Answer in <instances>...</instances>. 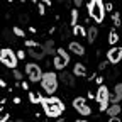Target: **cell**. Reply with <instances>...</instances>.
<instances>
[{
    "label": "cell",
    "instance_id": "cell-15",
    "mask_svg": "<svg viewBox=\"0 0 122 122\" xmlns=\"http://www.w3.org/2000/svg\"><path fill=\"white\" fill-rule=\"evenodd\" d=\"M105 112L109 114L110 117H117L120 114V105L119 103H112V105H109V109H107Z\"/></svg>",
    "mask_w": 122,
    "mask_h": 122
},
{
    "label": "cell",
    "instance_id": "cell-29",
    "mask_svg": "<svg viewBox=\"0 0 122 122\" xmlns=\"http://www.w3.org/2000/svg\"><path fill=\"white\" fill-rule=\"evenodd\" d=\"M9 120V114H4L2 117H0V122H7Z\"/></svg>",
    "mask_w": 122,
    "mask_h": 122
},
{
    "label": "cell",
    "instance_id": "cell-8",
    "mask_svg": "<svg viewBox=\"0 0 122 122\" xmlns=\"http://www.w3.org/2000/svg\"><path fill=\"white\" fill-rule=\"evenodd\" d=\"M107 61H109L110 65H117L122 61V48L115 46V48H110L107 51Z\"/></svg>",
    "mask_w": 122,
    "mask_h": 122
},
{
    "label": "cell",
    "instance_id": "cell-38",
    "mask_svg": "<svg viewBox=\"0 0 122 122\" xmlns=\"http://www.w3.org/2000/svg\"><path fill=\"white\" fill-rule=\"evenodd\" d=\"M56 122H66V120H65V119H58Z\"/></svg>",
    "mask_w": 122,
    "mask_h": 122
},
{
    "label": "cell",
    "instance_id": "cell-7",
    "mask_svg": "<svg viewBox=\"0 0 122 122\" xmlns=\"http://www.w3.org/2000/svg\"><path fill=\"white\" fill-rule=\"evenodd\" d=\"M71 103H73V109L78 112L80 115H90V114H92V109H90V105H88L86 98H83V97H76Z\"/></svg>",
    "mask_w": 122,
    "mask_h": 122
},
{
    "label": "cell",
    "instance_id": "cell-21",
    "mask_svg": "<svg viewBox=\"0 0 122 122\" xmlns=\"http://www.w3.org/2000/svg\"><path fill=\"white\" fill-rule=\"evenodd\" d=\"M53 46H54V42H53V41H46L44 49H46V53H48V54H54V53H56V51L53 49Z\"/></svg>",
    "mask_w": 122,
    "mask_h": 122
},
{
    "label": "cell",
    "instance_id": "cell-32",
    "mask_svg": "<svg viewBox=\"0 0 122 122\" xmlns=\"http://www.w3.org/2000/svg\"><path fill=\"white\" fill-rule=\"evenodd\" d=\"M105 66H107V63H105V61H102V63L98 65V70H105Z\"/></svg>",
    "mask_w": 122,
    "mask_h": 122
},
{
    "label": "cell",
    "instance_id": "cell-6",
    "mask_svg": "<svg viewBox=\"0 0 122 122\" xmlns=\"http://www.w3.org/2000/svg\"><path fill=\"white\" fill-rule=\"evenodd\" d=\"M25 75L29 76V80L32 81V83H37V81H41V78H42V70H41V66L36 65V63H27V65H25Z\"/></svg>",
    "mask_w": 122,
    "mask_h": 122
},
{
    "label": "cell",
    "instance_id": "cell-9",
    "mask_svg": "<svg viewBox=\"0 0 122 122\" xmlns=\"http://www.w3.org/2000/svg\"><path fill=\"white\" fill-rule=\"evenodd\" d=\"M27 54L32 58V59H36V61H41V59H44V56H46V49H44V46L36 44V46H32V48L27 49Z\"/></svg>",
    "mask_w": 122,
    "mask_h": 122
},
{
    "label": "cell",
    "instance_id": "cell-11",
    "mask_svg": "<svg viewBox=\"0 0 122 122\" xmlns=\"http://www.w3.org/2000/svg\"><path fill=\"white\" fill-rule=\"evenodd\" d=\"M61 83L66 86H75V75L70 71H63L61 73Z\"/></svg>",
    "mask_w": 122,
    "mask_h": 122
},
{
    "label": "cell",
    "instance_id": "cell-19",
    "mask_svg": "<svg viewBox=\"0 0 122 122\" xmlns=\"http://www.w3.org/2000/svg\"><path fill=\"white\" fill-rule=\"evenodd\" d=\"M53 65H54L56 70H63V68H66V63H65V61L61 59L59 56H56V58L53 59Z\"/></svg>",
    "mask_w": 122,
    "mask_h": 122
},
{
    "label": "cell",
    "instance_id": "cell-16",
    "mask_svg": "<svg viewBox=\"0 0 122 122\" xmlns=\"http://www.w3.org/2000/svg\"><path fill=\"white\" fill-rule=\"evenodd\" d=\"M42 98H44V97L39 93V92H29V100L32 102V103H41Z\"/></svg>",
    "mask_w": 122,
    "mask_h": 122
},
{
    "label": "cell",
    "instance_id": "cell-17",
    "mask_svg": "<svg viewBox=\"0 0 122 122\" xmlns=\"http://www.w3.org/2000/svg\"><path fill=\"white\" fill-rule=\"evenodd\" d=\"M73 34L75 36H78V37H83V36H86V29L83 27V25H73Z\"/></svg>",
    "mask_w": 122,
    "mask_h": 122
},
{
    "label": "cell",
    "instance_id": "cell-37",
    "mask_svg": "<svg viewBox=\"0 0 122 122\" xmlns=\"http://www.w3.org/2000/svg\"><path fill=\"white\" fill-rule=\"evenodd\" d=\"M75 122H86L85 119H78V120H75Z\"/></svg>",
    "mask_w": 122,
    "mask_h": 122
},
{
    "label": "cell",
    "instance_id": "cell-2",
    "mask_svg": "<svg viewBox=\"0 0 122 122\" xmlns=\"http://www.w3.org/2000/svg\"><path fill=\"white\" fill-rule=\"evenodd\" d=\"M88 15L97 24H102L105 19V4L103 0H90L88 2Z\"/></svg>",
    "mask_w": 122,
    "mask_h": 122
},
{
    "label": "cell",
    "instance_id": "cell-33",
    "mask_svg": "<svg viewBox=\"0 0 122 122\" xmlns=\"http://www.w3.org/2000/svg\"><path fill=\"white\" fill-rule=\"evenodd\" d=\"M109 122H120V119H119V117H110Z\"/></svg>",
    "mask_w": 122,
    "mask_h": 122
},
{
    "label": "cell",
    "instance_id": "cell-25",
    "mask_svg": "<svg viewBox=\"0 0 122 122\" xmlns=\"http://www.w3.org/2000/svg\"><path fill=\"white\" fill-rule=\"evenodd\" d=\"M12 75H14V78L17 80V81H19V80L22 81V75H20V71H17V70H14V71H12Z\"/></svg>",
    "mask_w": 122,
    "mask_h": 122
},
{
    "label": "cell",
    "instance_id": "cell-23",
    "mask_svg": "<svg viewBox=\"0 0 122 122\" xmlns=\"http://www.w3.org/2000/svg\"><path fill=\"white\" fill-rule=\"evenodd\" d=\"M12 30H14V34H15V36H19V37H24V36H25V34H24V30H22L19 25H14Z\"/></svg>",
    "mask_w": 122,
    "mask_h": 122
},
{
    "label": "cell",
    "instance_id": "cell-12",
    "mask_svg": "<svg viewBox=\"0 0 122 122\" xmlns=\"http://www.w3.org/2000/svg\"><path fill=\"white\" fill-rule=\"evenodd\" d=\"M68 48H70V51H71V53L78 54V56H83V54H85V48H83L80 42H75V41H73V42H70Z\"/></svg>",
    "mask_w": 122,
    "mask_h": 122
},
{
    "label": "cell",
    "instance_id": "cell-30",
    "mask_svg": "<svg viewBox=\"0 0 122 122\" xmlns=\"http://www.w3.org/2000/svg\"><path fill=\"white\" fill-rule=\"evenodd\" d=\"M15 54H17V59H22V58L25 56V53H24V51H19V53H15Z\"/></svg>",
    "mask_w": 122,
    "mask_h": 122
},
{
    "label": "cell",
    "instance_id": "cell-10",
    "mask_svg": "<svg viewBox=\"0 0 122 122\" xmlns=\"http://www.w3.org/2000/svg\"><path fill=\"white\" fill-rule=\"evenodd\" d=\"M110 102L112 103L122 102V83H117L114 86V92H112V95H110Z\"/></svg>",
    "mask_w": 122,
    "mask_h": 122
},
{
    "label": "cell",
    "instance_id": "cell-31",
    "mask_svg": "<svg viewBox=\"0 0 122 122\" xmlns=\"http://www.w3.org/2000/svg\"><path fill=\"white\" fill-rule=\"evenodd\" d=\"M75 5L76 7H81L83 5V0H75Z\"/></svg>",
    "mask_w": 122,
    "mask_h": 122
},
{
    "label": "cell",
    "instance_id": "cell-5",
    "mask_svg": "<svg viewBox=\"0 0 122 122\" xmlns=\"http://www.w3.org/2000/svg\"><path fill=\"white\" fill-rule=\"evenodd\" d=\"M0 61H2V65H5L10 70H15L17 68V63H19L17 54H15L10 48H4L2 51H0Z\"/></svg>",
    "mask_w": 122,
    "mask_h": 122
},
{
    "label": "cell",
    "instance_id": "cell-24",
    "mask_svg": "<svg viewBox=\"0 0 122 122\" xmlns=\"http://www.w3.org/2000/svg\"><path fill=\"white\" fill-rule=\"evenodd\" d=\"M112 22H114V25H115V27H117V25H120V14H119V12L112 14Z\"/></svg>",
    "mask_w": 122,
    "mask_h": 122
},
{
    "label": "cell",
    "instance_id": "cell-36",
    "mask_svg": "<svg viewBox=\"0 0 122 122\" xmlns=\"http://www.w3.org/2000/svg\"><path fill=\"white\" fill-rule=\"evenodd\" d=\"M42 4H48V5H49V4H51V0H42Z\"/></svg>",
    "mask_w": 122,
    "mask_h": 122
},
{
    "label": "cell",
    "instance_id": "cell-13",
    "mask_svg": "<svg viewBox=\"0 0 122 122\" xmlns=\"http://www.w3.org/2000/svg\"><path fill=\"white\" fill-rule=\"evenodd\" d=\"M75 76H86V68H85V65L83 63H76L75 66H73V71H71Z\"/></svg>",
    "mask_w": 122,
    "mask_h": 122
},
{
    "label": "cell",
    "instance_id": "cell-3",
    "mask_svg": "<svg viewBox=\"0 0 122 122\" xmlns=\"http://www.w3.org/2000/svg\"><path fill=\"white\" fill-rule=\"evenodd\" d=\"M39 83H41V88L48 95H54L58 90V75L53 71H46V73H42V78Z\"/></svg>",
    "mask_w": 122,
    "mask_h": 122
},
{
    "label": "cell",
    "instance_id": "cell-28",
    "mask_svg": "<svg viewBox=\"0 0 122 122\" xmlns=\"http://www.w3.org/2000/svg\"><path fill=\"white\" fill-rule=\"evenodd\" d=\"M112 9H114V5H112V4H105V12H107V10L112 12Z\"/></svg>",
    "mask_w": 122,
    "mask_h": 122
},
{
    "label": "cell",
    "instance_id": "cell-35",
    "mask_svg": "<svg viewBox=\"0 0 122 122\" xmlns=\"http://www.w3.org/2000/svg\"><path fill=\"white\" fill-rule=\"evenodd\" d=\"M5 85H7V83H5V81H4V80H2V78H0V88H4V86H5Z\"/></svg>",
    "mask_w": 122,
    "mask_h": 122
},
{
    "label": "cell",
    "instance_id": "cell-4",
    "mask_svg": "<svg viewBox=\"0 0 122 122\" xmlns=\"http://www.w3.org/2000/svg\"><path fill=\"white\" fill-rule=\"evenodd\" d=\"M95 100L98 103V109L100 112H105L107 109H109V103H110V92L109 88H107L105 85H100L97 93H95Z\"/></svg>",
    "mask_w": 122,
    "mask_h": 122
},
{
    "label": "cell",
    "instance_id": "cell-27",
    "mask_svg": "<svg viewBox=\"0 0 122 122\" xmlns=\"http://www.w3.org/2000/svg\"><path fill=\"white\" fill-rule=\"evenodd\" d=\"M36 44H37L36 41H30V39H27V41H25V46H27V48H32V46H36Z\"/></svg>",
    "mask_w": 122,
    "mask_h": 122
},
{
    "label": "cell",
    "instance_id": "cell-34",
    "mask_svg": "<svg viewBox=\"0 0 122 122\" xmlns=\"http://www.w3.org/2000/svg\"><path fill=\"white\" fill-rule=\"evenodd\" d=\"M95 80H97V83H98V85H102V81H103V78H102V76H97Z\"/></svg>",
    "mask_w": 122,
    "mask_h": 122
},
{
    "label": "cell",
    "instance_id": "cell-26",
    "mask_svg": "<svg viewBox=\"0 0 122 122\" xmlns=\"http://www.w3.org/2000/svg\"><path fill=\"white\" fill-rule=\"evenodd\" d=\"M37 12H39L41 15L46 14V7H44V4H39V5H37Z\"/></svg>",
    "mask_w": 122,
    "mask_h": 122
},
{
    "label": "cell",
    "instance_id": "cell-1",
    "mask_svg": "<svg viewBox=\"0 0 122 122\" xmlns=\"http://www.w3.org/2000/svg\"><path fill=\"white\" fill-rule=\"evenodd\" d=\"M41 105H42V110L48 117H59L66 109L65 102L58 97H54V95H49L48 98H42Z\"/></svg>",
    "mask_w": 122,
    "mask_h": 122
},
{
    "label": "cell",
    "instance_id": "cell-20",
    "mask_svg": "<svg viewBox=\"0 0 122 122\" xmlns=\"http://www.w3.org/2000/svg\"><path fill=\"white\" fill-rule=\"evenodd\" d=\"M109 42H110L112 46H115V44L119 42V34L115 32V29H112L110 32H109Z\"/></svg>",
    "mask_w": 122,
    "mask_h": 122
},
{
    "label": "cell",
    "instance_id": "cell-14",
    "mask_svg": "<svg viewBox=\"0 0 122 122\" xmlns=\"http://www.w3.org/2000/svg\"><path fill=\"white\" fill-rule=\"evenodd\" d=\"M97 36H98V29H97L95 25H90V27H88V32H86L88 42H90V44H93L95 39H97Z\"/></svg>",
    "mask_w": 122,
    "mask_h": 122
},
{
    "label": "cell",
    "instance_id": "cell-22",
    "mask_svg": "<svg viewBox=\"0 0 122 122\" xmlns=\"http://www.w3.org/2000/svg\"><path fill=\"white\" fill-rule=\"evenodd\" d=\"M76 22H78V10L73 9L71 10V25H76Z\"/></svg>",
    "mask_w": 122,
    "mask_h": 122
},
{
    "label": "cell",
    "instance_id": "cell-18",
    "mask_svg": "<svg viewBox=\"0 0 122 122\" xmlns=\"http://www.w3.org/2000/svg\"><path fill=\"white\" fill-rule=\"evenodd\" d=\"M56 56H59V58L63 59L66 65L70 63V54H68V53H66V51H65L63 48H58V49H56Z\"/></svg>",
    "mask_w": 122,
    "mask_h": 122
}]
</instances>
